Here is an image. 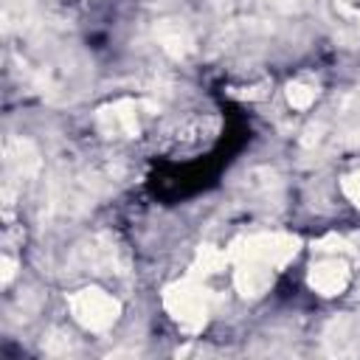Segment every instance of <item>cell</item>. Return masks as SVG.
Returning a JSON list of instances; mask_svg holds the SVG:
<instances>
[{
    "label": "cell",
    "mask_w": 360,
    "mask_h": 360,
    "mask_svg": "<svg viewBox=\"0 0 360 360\" xmlns=\"http://www.w3.org/2000/svg\"><path fill=\"white\" fill-rule=\"evenodd\" d=\"M70 312L82 326H87L93 332H101V329H110L118 321L121 304L110 292L90 287V290H82L70 298Z\"/></svg>",
    "instance_id": "obj_1"
},
{
    "label": "cell",
    "mask_w": 360,
    "mask_h": 360,
    "mask_svg": "<svg viewBox=\"0 0 360 360\" xmlns=\"http://www.w3.org/2000/svg\"><path fill=\"white\" fill-rule=\"evenodd\" d=\"M166 309L172 312L174 321H180L183 326L188 329H197L202 326L205 315H208V304H205V295L197 284L191 281H180L174 287L166 290Z\"/></svg>",
    "instance_id": "obj_2"
},
{
    "label": "cell",
    "mask_w": 360,
    "mask_h": 360,
    "mask_svg": "<svg viewBox=\"0 0 360 360\" xmlns=\"http://www.w3.org/2000/svg\"><path fill=\"white\" fill-rule=\"evenodd\" d=\"M309 284L321 295H338L349 284V267H346V262H340V259H323L321 264L312 267Z\"/></svg>",
    "instance_id": "obj_3"
},
{
    "label": "cell",
    "mask_w": 360,
    "mask_h": 360,
    "mask_svg": "<svg viewBox=\"0 0 360 360\" xmlns=\"http://www.w3.org/2000/svg\"><path fill=\"white\" fill-rule=\"evenodd\" d=\"M233 281H236V290L242 295L256 298V295H262L270 287L273 267H267V264H262L256 259H239V267H236V278Z\"/></svg>",
    "instance_id": "obj_4"
},
{
    "label": "cell",
    "mask_w": 360,
    "mask_h": 360,
    "mask_svg": "<svg viewBox=\"0 0 360 360\" xmlns=\"http://www.w3.org/2000/svg\"><path fill=\"white\" fill-rule=\"evenodd\" d=\"M315 93H318L315 87L295 82V84H290V87H287V101H290L295 110H307V107L315 101Z\"/></svg>",
    "instance_id": "obj_5"
},
{
    "label": "cell",
    "mask_w": 360,
    "mask_h": 360,
    "mask_svg": "<svg viewBox=\"0 0 360 360\" xmlns=\"http://www.w3.org/2000/svg\"><path fill=\"white\" fill-rule=\"evenodd\" d=\"M343 194H346L352 202H357V205H360V172H354V174L343 177Z\"/></svg>",
    "instance_id": "obj_6"
},
{
    "label": "cell",
    "mask_w": 360,
    "mask_h": 360,
    "mask_svg": "<svg viewBox=\"0 0 360 360\" xmlns=\"http://www.w3.org/2000/svg\"><path fill=\"white\" fill-rule=\"evenodd\" d=\"M276 6H281V8H290V6H295V0H273Z\"/></svg>",
    "instance_id": "obj_7"
}]
</instances>
